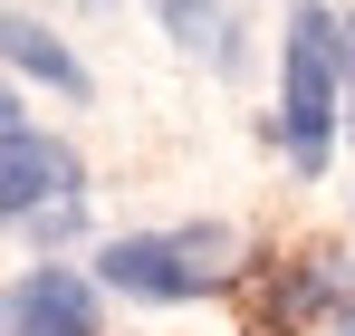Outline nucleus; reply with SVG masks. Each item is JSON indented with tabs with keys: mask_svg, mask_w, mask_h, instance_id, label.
I'll return each mask as SVG.
<instances>
[{
	"mask_svg": "<svg viewBox=\"0 0 355 336\" xmlns=\"http://www.w3.org/2000/svg\"><path fill=\"white\" fill-rule=\"evenodd\" d=\"M0 336H96V288L77 269H29L0 298Z\"/></svg>",
	"mask_w": 355,
	"mask_h": 336,
	"instance_id": "20e7f679",
	"label": "nucleus"
},
{
	"mask_svg": "<svg viewBox=\"0 0 355 336\" xmlns=\"http://www.w3.org/2000/svg\"><path fill=\"white\" fill-rule=\"evenodd\" d=\"M154 19L173 29L182 49L221 58V67H231V58H240V39H231V10H221V0H154Z\"/></svg>",
	"mask_w": 355,
	"mask_h": 336,
	"instance_id": "423d86ee",
	"label": "nucleus"
},
{
	"mask_svg": "<svg viewBox=\"0 0 355 336\" xmlns=\"http://www.w3.org/2000/svg\"><path fill=\"white\" fill-rule=\"evenodd\" d=\"M96 279L125 288V298H154V308L202 298V288L231 279V230H135V240H106Z\"/></svg>",
	"mask_w": 355,
	"mask_h": 336,
	"instance_id": "f257e3e1",
	"label": "nucleus"
},
{
	"mask_svg": "<svg viewBox=\"0 0 355 336\" xmlns=\"http://www.w3.org/2000/svg\"><path fill=\"white\" fill-rule=\"evenodd\" d=\"M0 135H19V96L10 87H0Z\"/></svg>",
	"mask_w": 355,
	"mask_h": 336,
	"instance_id": "6e6552de",
	"label": "nucleus"
},
{
	"mask_svg": "<svg viewBox=\"0 0 355 336\" xmlns=\"http://www.w3.org/2000/svg\"><path fill=\"white\" fill-rule=\"evenodd\" d=\"M346 336H355V327H346Z\"/></svg>",
	"mask_w": 355,
	"mask_h": 336,
	"instance_id": "1a4fd4ad",
	"label": "nucleus"
},
{
	"mask_svg": "<svg viewBox=\"0 0 355 336\" xmlns=\"http://www.w3.org/2000/svg\"><path fill=\"white\" fill-rule=\"evenodd\" d=\"M49 202H77V154L58 135H0V221H39Z\"/></svg>",
	"mask_w": 355,
	"mask_h": 336,
	"instance_id": "7ed1b4c3",
	"label": "nucleus"
},
{
	"mask_svg": "<svg viewBox=\"0 0 355 336\" xmlns=\"http://www.w3.org/2000/svg\"><path fill=\"white\" fill-rule=\"evenodd\" d=\"M336 67H346V115H355V19H336Z\"/></svg>",
	"mask_w": 355,
	"mask_h": 336,
	"instance_id": "0eeeda50",
	"label": "nucleus"
},
{
	"mask_svg": "<svg viewBox=\"0 0 355 336\" xmlns=\"http://www.w3.org/2000/svg\"><path fill=\"white\" fill-rule=\"evenodd\" d=\"M336 115H346L336 19H327V10H297V29H288V106H279V135H288V164H297V173H317V164H327Z\"/></svg>",
	"mask_w": 355,
	"mask_h": 336,
	"instance_id": "f03ea898",
	"label": "nucleus"
},
{
	"mask_svg": "<svg viewBox=\"0 0 355 336\" xmlns=\"http://www.w3.org/2000/svg\"><path fill=\"white\" fill-rule=\"evenodd\" d=\"M0 58L19 67V77H39V87H58V96H87V67L39 29V19H19V10H0Z\"/></svg>",
	"mask_w": 355,
	"mask_h": 336,
	"instance_id": "39448f33",
	"label": "nucleus"
}]
</instances>
